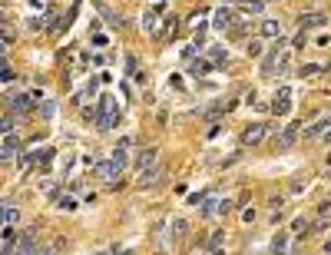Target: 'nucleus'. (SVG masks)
<instances>
[{
  "label": "nucleus",
  "instance_id": "nucleus-1",
  "mask_svg": "<svg viewBox=\"0 0 331 255\" xmlns=\"http://www.w3.org/2000/svg\"><path fill=\"white\" fill-rule=\"evenodd\" d=\"M93 123H96V129H103V133L116 126V100H113L110 93L100 96V106H96V120Z\"/></svg>",
  "mask_w": 331,
  "mask_h": 255
},
{
  "label": "nucleus",
  "instance_id": "nucleus-2",
  "mask_svg": "<svg viewBox=\"0 0 331 255\" xmlns=\"http://www.w3.org/2000/svg\"><path fill=\"white\" fill-rule=\"evenodd\" d=\"M162 179H166V169L162 166H149V169L139 173L136 186H139V189H156V186H162Z\"/></svg>",
  "mask_w": 331,
  "mask_h": 255
},
{
  "label": "nucleus",
  "instance_id": "nucleus-3",
  "mask_svg": "<svg viewBox=\"0 0 331 255\" xmlns=\"http://www.w3.org/2000/svg\"><path fill=\"white\" fill-rule=\"evenodd\" d=\"M272 113H275V116H288V113H292V90H288V87H282L275 93V100H272Z\"/></svg>",
  "mask_w": 331,
  "mask_h": 255
},
{
  "label": "nucleus",
  "instance_id": "nucleus-4",
  "mask_svg": "<svg viewBox=\"0 0 331 255\" xmlns=\"http://www.w3.org/2000/svg\"><path fill=\"white\" fill-rule=\"evenodd\" d=\"M7 110L14 113V116H27V113L33 110L30 93H17V96H10V100H7Z\"/></svg>",
  "mask_w": 331,
  "mask_h": 255
},
{
  "label": "nucleus",
  "instance_id": "nucleus-5",
  "mask_svg": "<svg viewBox=\"0 0 331 255\" xmlns=\"http://www.w3.org/2000/svg\"><path fill=\"white\" fill-rule=\"evenodd\" d=\"M262 139H265V123H252V126L242 129V146L249 149V146H259Z\"/></svg>",
  "mask_w": 331,
  "mask_h": 255
},
{
  "label": "nucleus",
  "instance_id": "nucleus-6",
  "mask_svg": "<svg viewBox=\"0 0 331 255\" xmlns=\"http://www.w3.org/2000/svg\"><path fill=\"white\" fill-rule=\"evenodd\" d=\"M295 136H298V123H288V126L275 136V146H278V149H292V146H295Z\"/></svg>",
  "mask_w": 331,
  "mask_h": 255
},
{
  "label": "nucleus",
  "instance_id": "nucleus-7",
  "mask_svg": "<svg viewBox=\"0 0 331 255\" xmlns=\"http://www.w3.org/2000/svg\"><path fill=\"white\" fill-rule=\"evenodd\" d=\"M93 173H96V179L113 183V176H119V169L113 166V159H110V162H106V159H93Z\"/></svg>",
  "mask_w": 331,
  "mask_h": 255
},
{
  "label": "nucleus",
  "instance_id": "nucleus-8",
  "mask_svg": "<svg viewBox=\"0 0 331 255\" xmlns=\"http://www.w3.org/2000/svg\"><path fill=\"white\" fill-rule=\"evenodd\" d=\"M17 222H20V209L0 202V229H4V225H17Z\"/></svg>",
  "mask_w": 331,
  "mask_h": 255
},
{
  "label": "nucleus",
  "instance_id": "nucleus-9",
  "mask_svg": "<svg viewBox=\"0 0 331 255\" xmlns=\"http://www.w3.org/2000/svg\"><path fill=\"white\" fill-rule=\"evenodd\" d=\"M232 20H235L232 10L229 7H219V10H215V17H212V27H215V30H232Z\"/></svg>",
  "mask_w": 331,
  "mask_h": 255
},
{
  "label": "nucleus",
  "instance_id": "nucleus-10",
  "mask_svg": "<svg viewBox=\"0 0 331 255\" xmlns=\"http://www.w3.org/2000/svg\"><path fill=\"white\" fill-rule=\"evenodd\" d=\"M199 215L202 219H212V215H222V199H215V196H209V199L199 206Z\"/></svg>",
  "mask_w": 331,
  "mask_h": 255
},
{
  "label": "nucleus",
  "instance_id": "nucleus-11",
  "mask_svg": "<svg viewBox=\"0 0 331 255\" xmlns=\"http://www.w3.org/2000/svg\"><path fill=\"white\" fill-rule=\"evenodd\" d=\"M156 156H159V149H156V146H146V149L139 152V159H136V169H139V173H142V169L156 166Z\"/></svg>",
  "mask_w": 331,
  "mask_h": 255
},
{
  "label": "nucleus",
  "instance_id": "nucleus-12",
  "mask_svg": "<svg viewBox=\"0 0 331 255\" xmlns=\"http://www.w3.org/2000/svg\"><path fill=\"white\" fill-rule=\"evenodd\" d=\"M133 143V139H129V136H123V139H119V146L116 149H113V166L119 169V173H123V166H126V146Z\"/></svg>",
  "mask_w": 331,
  "mask_h": 255
},
{
  "label": "nucleus",
  "instance_id": "nucleus-13",
  "mask_svg": "<svg viewBox=\"0 0 331 255\" xmlns=\"http://www.w3.org/2000/svg\"><path fill=\"white\" fill-rule=\"evenodd\" d=\"M212 70H215V66L209 63V60H192V63H189V76H209Z\"/></svg>",
  "mask_w": 331,
  "mask_h": 255
},
{
  "label": "nucleus",
  "instance_id": "nucleus-14",
  "mask_svg": "<svg viewBox=\"0 0 331 255\" xmlns=\"http://www.w3.org/2000/svg\"><path fill=\"white\" fill-rule=\"evenodd\" d=\"M93 7L100 10L103 17H106V24H110V27H123V17H119L116 10H110V7H106V4H93Z\"/></svg>",
  "mask_w": 331,
  "mask_h": 255
},
{
  "label": "nucleus",
  "instance_id": "nucleus-15",
  "mask_svg": "<svg viewBox=\"0 0 331 255\" xmlns=\"http://www.w3.org/2000/svg\"><path fill=\"white\" fill-rule=\"evenodd\" d=\"M324 24V14L311 10V14H301V30H311V27H321Z\"/></svg>",
  "mask_w": 331,
  "mask_h": 255
},
{
  "label": "nucleus",
  "instance_id": "nucleus-16",
  "mask_svg": "<svg viewBox=\"0 0 331 255\" xmlns=\"http://www.w3.org/2000/svg\"><path fill=\"white\" fill-rule=\"evenodd\" d=\"M328 129H331V116H321V120H318V123H315L311 129H305V136H308V139H315V136L328 133Z\"/></svg>",
  "mask_w": 331,
  "mask_h": 255
},
{
  "label": "nucleus",
  "instance_id": "nucleus-17",
  "mask_svg": "<svg viewBox=\"0 0 331 255\" xmlns=\"http://www.w3.org/2000/svg\"><path fill=\"white\" fill-rule=\"evenodd\" d=\"M4 149H7L10 159H14V156H20V152H24V143H20V136H7V139H4Z\"/></svg>",
  "mask_w": 331,
  "mask_h": 255
},
{
  "label": "nucleus",
  "instance_id": "nucleus-18",
  "mask_svg": "<svg viewBox=\"0 0 331 255\" xmlns=\"http://www.w3.org/2000/svg\"><path fill=\"white\" fill-rule=\"evenodd\" d=\"M262 37H272V40L282 37V24L278 20H262Z\"/></svg>",
  "mask_w": 331,
  "mask_h": 255
},
{
  "label": "nucleus",
  "instance_id": "nucleus-19",
  "mask_svg": "<svg viewBox=\"0 0 331 255\" xmlns=\"http://www.w3.org/2000/svg\"><path fill=\"white\" fill-rule=\"evenodd\" d=\"M76 206H79V202L73 199L70 192H60V196H56V209H63V212H73Z\"/></svg>",
  "mask_w": 331,
  "mask_h": 255
},
{
  "label": "nucleus",
  "instance_id": "nucleus-20",
  "mask_svg": "<svg viewBox=\"0 0 331 255\" xmlns=\"http://www.w3.org/2000/svg\"><path fill=\"white\" fill-rule=\"evenodd\" d=\"M156 24H159V14H156V10H146V14H142V30L156 33Z\"/></svg>",
  "mask_w": 331,
  "mask_h": 255
},
{
  "label": "nucleus",
  "instance_id": "nucleus-21",
  "mask_svg": "<svg viewBox=\"0 0 331 255\" xmlns=\"http://www.w3.org/2000/svg\"><path fill=\"white\" fill-rule=\"evenodd\" d=\"M209 56H212V66L229 63V53H225V47H212V50H209Z\"/></svg>",
  "mask_w": 331,
  "mask_h": 255
},
{
  "label": "nucleus",
  "instance_id": "nucleus-22",
  "mask_svg": "<svg viewBox=\"0 0 331 255\" xmlns=\"http://www.w3.org/2000/svg\"><path fill=\"white\" fill-rule=\"evenodd\" d=\"M321 70H324V66H318V63H301L298 66V76H301V80H305V76H318Z\"/></svg>",
  "mask_w": 331,
  "mask_h": 255
},
{
  "label": "nucleus",
  "instance_id": "nucleus-23",
  "mask_svg": "<svg viewBox=\"0 0 331 255\" xmlns=\"http://www.w3.org/2000/svg\"><path fill=\"white\" fill-rule=\"evenodd\" d=\"M285 252H288V235H278L272 242V255H285Z\"/></svg>",
  "mask_w": 331,
  "mask_h": 255
},
{
  "label": "nucleus",
  "instance_id": "nucleus-24",
  "mask_svg": "<svg viewBox=\"0 0 331 255\" xmlns=\"http://www.w3.org/2000/svg\"><path fill=\"white\" fill-rule=\"evenodd\" d=\"M176 30H179V20H176V17H166V27H162L159 37H176Z\"/></svg>",
  "mask_w": 331,
  "mask_h": 255
},
{
  "label": "nucleus",
  "instance_id": "nucleus-25",
  "mask_svg": "<svg viewBox=\"0 0 331 255\" xmlns=\"http://www.w3.org/2000/svg\"><path fill=\"white\" fill-rule=\"evenodd\" d=\"M262 7H265V0H245V4H242V10H245V14H259Z\"/></svg>",
  "mask_w": 331,
  "mask_h": 255
},
{
  "label": "nucleus",
  "instance_id": "nucleus-26",
  "mask_svg": "<svg viewBox=\"0 0 331 255\" xmlns=\"http://www.w3.org/2000/svg\"><path fill=\"white\" fill-rule=\"evenodd\" d=\"M222 242H225V229H215L209 239V248H222Z\"/></svg>",
  "mask_w": 331,
  "mask_h": 255
},
{
  "label": "nucleus",
  "instance_id": "nucleus-27",
  "mask_svg": "<svg viewBox=\"0 0 331 255\" xmlns=\"http://www.w3.org/2000/svg\"><path fill=\"white\" fill-rule=\"evenodd\" d=\"M53 113H56V103H53V100H47V103L40 106V116H43V120H53Z\"/></svg>",
  "mask_w": 331,
  "mask_h": 255
},
{
  "label": "nucleus",
  "instance_id": "nucleus-28",
  "mask_svg": "<svg viewBox=\"0 0 331 255\" xmlns=\"http://www.w3.org/2000/svg\"><path fill=\"white\" fill-rule=\"evenodd\" d=\"M292 232H295V235H305V232H308V222H305V219H295V222H292Z\"/></svg>",
  "mask_w": 331,
  "mask_h": 255
},
{
  "label": "nucleus",
  "instance_id": "nucleus-29",
  "mask_svg": "<svg viewBox=\"0 0 331 255\" xmlns=\"http://www.w3.org/2000/svg\"><path fill=\"white\" fill-rule=\"evenodd\" d=\"M308 186V176H298V179H292V192H301Z\"/></svg>",
  "mask_w": 331,
  "mask_h": 255
},
{
  "label": "nucleus",
  "instance_id": "nucleus-30",
  "mask_svg": "<svg viewBox=\"0 0 331 255\" xmlns=\"http://www.w3.org/2000/svg\"><path fill=\"white\" fill-rule=\"evenodd\" d=\"M0 80H14V70H10L4 60H0Z\"/></svg>",
  "mask_w": 331,
  "mask_h": 255
},
{
  "label": "nucleus",
  "instance_id": "nucleus-31",
  "mask_svg": "<svg viewBox=\"0 0 331 255\" xmlns=\"http://www.w3.org/2000/svg\"><path fill=\"white\" fill-rule=\"evenodd\" d=\"M245 50H249V56H259V53H262V40H252Z\"/></svg>",
  "mask_w": 331,
  "mask_h": 255
},
{
  "label": "nucleus",
  "instance_id": "nucleus-32",
  "mask_svg": "<svg viewBox=\"0 0 331 255\" xmlns=\"http://www.w3.org/2000/svg\"><path fill=\"white\" fill-rule=\"evenodd\" d=\"M305 43H308V30H301L298 37H295V43H292V47H298V50H301V47H305Z\"/></svg>",
  "mask_w": 331,
  "mask_h": 255
},
{
  "label": "nucleus",
  "instance_id": "nucleus-33",
  "mask_svg": "<svg viewBox=\"0 0 331 255\" xmlns=\"http://www.w3.org/2000/svg\"><path fill=\"white\" fill-rule=\"evenodd\" d=\"M106 43H110V40H106L103 33H96V37H93V47H96V50H103V47H106Z\"/></svg>",
  "mask_w": 331,
  "mask_h": 255
},
{
  "label": "nucleus",
  "instance_id": "nucleus-34",
  "mask_svg": "<svg viewBox=\"0 0 331 255\" xmlns=\"http://www.w3.org/2000/svg\"><path fill=\"white\" fill-rule=\"evenodd\" d=\"M126 73H129V76H133V73H136V56H133V53L126 56Z\"/></svg>",
  "mask_w": 331,
  "mask_h": 255
},
{
  "label": "nucleus",
  "instance_id": "nucleus-35",
  "mask_svg": "<svg viewBox=\"0 0 331 255\" xmlns=\"http://www.w3.org/2000/svg\"><path fill=\"white\" fill-rule=\"evenodd\" d=\"M182 232H186V222H182V219H176V222H173V235H182Z\"/></svg>",
  "mask_w": 331,
  "mask_h": 255
},
{
  "label": "nucleus",
  "instance_id": "nucleus-36",
  "mask_svg": "<svg viewBox=\"0 0 331 255\" xmlns=\"http://www.w3.org/2000/svg\"><path fill=\"white\" fill-rule=\"evenodd\" d=\"M10 126H14V120H10V116H0V133H7Z\"/></svg>",
  "mask_w": 331,
  "mask_h": 255
},
{
  "label": "nucleus",
  "instance_id": "nucleus-37",
  "mask_svg": "<svg viewBox=\"0 0 331 255\" xmlns=\"http://www.w3.org/2000/svg\"><path fill=\"white\" fill-rule=\"evenodd\" d=\"M318 212H321V219H324V215H328V212H331V199H324V202H321V206H318Z\"/></svg>",
  "mask_w": 331,
  "mask_h": 255
},
{
  "label": "nucleus",
  "instance_id": "nucleus-38",
  "mask_svg": "<svg viewBox=\"0 0 331 255\" xmlns=\"http://www.w3.org/2000/svg\"><path fill=\"white\" fill-rule=\"evenodd\" d=\"M10 156H7V149H4V146H0V162H7Z\"/></svg>",
  "mask_w": 331,
  "mask_h": 255
},
{
  "label": "nucleus",
  "instance_id": "nucleus-39",
  "mask_svg": "<svg viewBox=\"0 0 331 255\" xmlns=\"http://www.w3.org/2000/svg\"><path fill=\"white\" fill-rule=\"evenodd\" d=\"M209 255H225V252H222V248H209Z\"/></svg>",
  "mask_w": 331,
  "mask_h": 255
},
{
  "label": "nucleus",
  "instance_id": "nucleus-40",
  "mask_svg": "<svg viewBox=\"0 0 331 255\" xmlns=\"http://www.w3.org/2000/svg\"><path fill=\"white\" fill-rule=\"evenodd\" d=\"M27 4H33V7H40V4H47V0H27Z\"/></svg>",
  "mask_w": 331,
  "mask_h": 255
},
{
  "label": "nucleus",
  "instance_id": "nucleus-41",
  "mask_svg": "<svg viewBox=\"0 0 331 255\" xmlns=\"http://www.w3.org/2000/svg\"><path fill=\"white\" fill-rule=\"evenodd\" d=\"M324 139H328V146H331V129H328V133H324Z\"/></svg>",
  "mask_w": 331,
  "mask_h": 255
},
{
  "label": "nucleus",
  "instance_id": "nucleus-42",
  "mask_svg": "<svg viewBox=\"0 0 331 255\" xmlns=\"http://www.w3.org/2000/svg\"><path fill=\"white\" fill-rule=\"evenodd\" d=\"M116 255H136V252H116Z\"/></svg>",
  "mask_w": 331,
  "mask_h": 255
},
{
  "label": "nucleus",
  "instance_id": "nucleus-43",
  "mask_svg": "<svg viewBox=\"0 0 331 255\" xmlns=\"http://www.w3.org/2000/svg\"><path fill=\"white\" fill-rule=\"evenodd\" d=\"M103 255H116V252H103Z\"/></svg>",
  "mask_w": 331,
  "mask_h": 255
},
{
  "label": "nucleus",
  "instance_id": "nucleus-44",
  "mask_svg": "<svg viewBox=\"0 0 331 255\" xmlns=\"http://www.w3.org/2000/svg\"><path fill=\"white\" fill-rule=\"evenodd\" d=\"M328 162H331V152H328Z\"/></svg>",
  "mask_w": 331,
  "mask_h": 255
},
{
  "label": "nucleus",
  "instance_id": "nucleus-45",
  "mask_svg": "<svg viewBox=\"0 0 331 255\" xmlns=\"http://www.w3.org/2000/svg\"><path fill=\"white\" fill-rule=\"evenodd\" d=\"M0 4H4V0H0Z\"/></svg>",
  "mask_w": 331,
  "mask_h": 255
}]
</instances>
